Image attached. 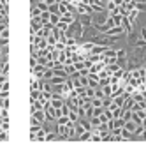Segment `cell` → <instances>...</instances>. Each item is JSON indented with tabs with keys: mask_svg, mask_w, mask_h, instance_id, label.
<instances>
[{
	"mask_svg": "<svg viewBox=\"0 0 146 143\" xmlns=\"http://www.w3.org/2000/svg\"><path fill=\"white\" fill-rule=\"evenodd\" d=\"M40 9L37 7V5H32V9H30V16H40Z\"/></svg>",
	"mask_w": 146,
	"mask_h": 143,
	"instance_id": "obj_31",
	"label": "cell"
},
{
	"mask_svg": "<svg viewBox=\"0 0 146 143\" xmlns=\"http://www.w3.org/2000/svg\"><path fill=\"white\" fill-rule=\"evenodd\" d=\"M40 21H42V25L49 21V11H42V13H40Z\"/></svg>",
	"mask_w": 146,
	"mask_h": 143,
	"instance_id": "obj_27",
	"label": "cell"
},
{
	"mask_svg": "<svg viewBox=\"0 0 146 143\" xmlns=\"http://www.w3.org/2000/svg\"><path fill=\"white\" fill-rule=\"evenodd\" d=\"M40 94H42L40 90H34V88H30V101H37V99L40 97Z\"/></svg>",
	"mask_w": 146,
	"mask_h": 143,
	"instance_id": "obj_19",
	"label": "cell"
},
{
	"mask_svg": "<svg viewBox=\"0 0 146 143\" xmlns=\"http://www.w3.org/2000/svg\"><path fill=\"white\" fill-rule=\"evenodd\" d=\"M102 55H104V57H113V58H118V57H116V49H114V48H109V46L106 48V51H104Z\"/></svg>",
	"mask_w": 146,
	"mask_h": 143,
	"instance_id": "obj_15",
	"label": "cell"
},
{
	"mask_svg": "<svg viewBox=\"0 0 146 143\" xmlns=\"http://www.w3.org/2000/svg\"><path fill=\"white\" fill-rule=\"evenodd\" d=\"M86 96L92 99V97H95V88L93 87H86Z\"/></svg>",
	"mask_w": 146,
	"mask_h": 143,
	"instance_id": "obj_37",
	"label": "cell"
},
{
	"mask_svg": "<svg viewBox=\"0 0 146 143\" xmlns=\"http://www.w3.org/2000/svg\"><path fill=\"white\" fill-rule=\"evenodd\" d=\"M121 27L125 28V34H127V37L130 39V37H132V34H134V21H132V19H129L127 16H123Z\"/></svg>",
	"mask_w": 146,
	"mask_h": 143,
	"instance_id": "obj_1",
	"label": "cell"
},
{
	"mask_svg": "<svg viewBox=\"0 0 146 143\" xmlns=\"http://www.w3.org/2000/svg\"><path fill=\"white\" fill-rule=\"evenodd\" d=\"M141 138H143V140H144V141H146V129H144V131H143V134H141Z\"/></svg>",
	"mask_w": 146,
	"mask_h": 143,
	"instance_id": "obj_45",
	"label": "cell"
},
{
	"mask_svg": "<svg viewBox=\"0 0 146 143\" xmlns=\"http://www.w3.org/2000/svg\"><path fill=\"white\" fill-rule=\"evenodd\" d=\"M69 120H70V122H74V124H76V122L79 120V115H78V110H70V111H69Z\"/></svg>",
	"mask_w": 146,
	"mask_h": 143,
	"instance_id": "obj_17",
	"label": "cell"
},
{
	"mask_svg": "<svg viewBox=\"0 0 146 143\" xmlns=\"http://www.w3.org/2000/svg\"><path fill=\"white\" fill-rule=\"evenodd\" d=\"M74 67H76V71H83L86 65H85V60H79V62H74Z\"/></svg>",
	"mask_w": 146,
	"mask_h": 143,
	"instance_id": "obj_35",
	"label": "cell"
},
{
	"mask_svg": "<svg viewBox=\"0 0 146 143\" xmlns=\"http://www.w3.org/2000/svg\"><path fill=\"white\" fill-rule=\"evenodd\" d=\"M102 122H108V120H111L113 118V111L109 110V108H104V111L100 113V117H99Z\"/></svg>",
	"mask_w": 146,
	"mask_h": 143,
	"instance_id": "obj_7",
	"label": "cell"
},
{
	"mask_svg": "<svg viewBox=\"0 0 146 143\" xmlns=\"http://www.w3.org/2000/svg\"><path fill=\"white\" fill-rule=\"evenodd\" d=\"M32 117H34V118H37L39 122H42V124H46V120H48L44 108H40V110H35V111H32Z\"/></svg>",
	"mask_w": 146,
	"mask_h": 143,
	"instance_id": "obj_4",
	"label": "cell"
},
{
	"mask_svg": "<svg viewBox=\"0 0 146 143\" xmlns=\"http://www.w3.org/2000/svg\"><path fill=\"white\" fill-rule=\"evenodd\" d=\"M53 76H55V71H53V69H49V67H48V69H46V73H44V76H42V78L49 81V80H51V78H53Z\"/></svg>",
	"mask_w": 146,
	"mask_h": 143,
	"instance_id": "obj_28",
	"label": "cell"
},
{
	"mask_svg": "<svg viewBox=\"0 0 146 143\" xmlns=\"http://www.w3.org/2000/svg\"><path fill=\"white\" fill-rule=\"evenodd\" d=\"M2 129L4 131H9L11 127H9V120H2Z\"/></svg>",
	"mask_w": 146,
	"mask_h": 143,
	"instance_id": "obj_40",
	"label": "cell"
},
{
	"mask_svg": "<svg viewBox=\"0 0 146 143\" xmlns=\"http://www.w3.org/2000/svg\"><path fill=\"white\" fill-rule=\"evenodd\" d=\"M121 118L127 122V120H130L132 118V110H123V115H121Z\"/></svg>",
	"mask_w": 146,
	"mask_h": 143,
	"instance_id": "obj_30",
	"label": "cell"
},
{
	"mask_svg": "<svg viewBox=\"0 0 146 143\" xmlns=\"http://www.w3.org/2000/svg\"><path fill=\"white\" fill-rule=\"evenodd\" d=\"M141 124H143V126H144V127H146V117H144V118H143V122H141Z\"/></svg>",
	"mask_w": 146,
	"mask_h": 143,
	"instance_id": "obj_46",
	"label": "cell"
},
{
	"mask_svg": "<svg viewBox=\"0 0 146 143\" xmlns=\"http://www.w3.org/2000/svg\"><path fill=\"white\" fill-rule=\"evenodd\" d=\"M4 106H5V108H9V97H7V99H4Z\"/></svg>",
	"mask_w": 146,
	"mask_h": 143,
	"instance_id": "obj_44",
	"label": "cell"
},
{
	"mask_svg": "<svg viewBox=\"0 0 146 143\" xmlns=\"http://www.w3.org/2000/svg\"><path fill=\"white\" fill-rule=\"evenodd\" d=\"M132 136H134V132H130V131H127L125 127H121V138L125 140V143L130 141V140H132Z\"/></svg>",
	"mask_w": 146,
	"mask_h": 143,
	"instance_id": "obj_12",
	"label": "cell"
},
{
	"mask_svg": "<svg viewBox=\"0 0 146 143\" xmlns=\"http://www.w3.org/2000/svg\"><path fill=\"white\" fill-rule=\"evenodd\" d=\"M90 122H92V129H93V127H99L102 120H100L99 117H92V118H90Z\"/></svg>",
	"mask_w": 146,
	"mask_h": 143,
	"instance_id": "obj_32",
	"label": "cell"
},
{
	"mask_svg": "<svg viewBox=\"0 0 146 143\" xmlns=\"http://www.w3.org/2000/svg\"><path fill=\"white\" fill-rule=\"evenodd\" d=\"M64 69H65L67 76H72V74H76V73H78L76 67H74V64H64Z\"/></svg>",
	"mask_w": 146,
	"mask_h": 143,
	"instance_id": "obj_11",
	"label": "cell"
},
{
	"mask_svg": "<svg viewBox=\"0 0 146 143\" xmlns=\"http://www.w3.org/2000/svg\"><path fill=\"white\" fill-rule=\"evenodd\" d=\"M135 2H146V0H135Z\"/></svg>",
	"mask_w": 146,
	"mask_h": 143,
	"instance_id": "obj_48",
	"label": "cell"
},
{
	"mask_svg": "<svg viewBox=\"0 0 146 143\" xmlns=\"http://www.w3.org/2000/svg\"><path fill=\"white\" fill-rule=\"evenodd\" d=\"M46 141H49V143H53V141H58V132L53 129V131H48L46 132Z\"/></svg>",
	"mask_w": 146,
	"mask_h": 143,
	"instance_id": "obj_8",
	"label": "cell"
},
{
	"mask_svg": "<svg viewBox=\"0 0 146 143\" xmlns=\"http://www.w3.org/2000/svg\"><path fill=\"white\" fill-rule=\"evenodd\" d=\"M104 111V106H100V108H93V113H92V117H100V113Z\"/></svg>",
	"mask_w": 146,
	"mask_h": 143,
	"instance_id": "obj_38",
	"label": "cell"
},
{
	"mask_svg": "<svg viewBox=\"0 0 146 143\" xmlns=\"http://www.w3.org/2000/svg\"><path fill=\"white\" fill-rule=\"evenodd\" d=\"M46 69H48V67H46L44 64H37V65L32 67V74H34L35 78H42L44 73H46Z\"/></svg>",
	"mask_w": 146,
	"mask_h": 143,
	"instance_id": "obj_2",
	"label": "cell"
},
{
	"mask_svg": "<svg viewBox=\"0 0 146 143\" xmlns=\"http://www.w3.org/2000/svg\"><path fill=\"white\" fill-rule=\"evenodd\" d=\"M0 118H2V120H9V108H5V106L0 108Z\"/></svg>",
	"mask_w": 146,
	"mask_h": 143,
	"instance_id": "obj_21",
	"label": "cell"
},
{
	"mask_svg": "<svg viewBox=\"0 0 146 143\" xmlns=\"http://www.w3.org/2000/svg\"><path fill=\"white\" fill-rule=\"evenodd\" d=\"M135 126H137V124H135V122L130 118V120H127V122H125V129H127V131H130V132H134V129H135Z\"/></svg>",
	"mask_w": 146,
	"mask_h": 143,
	"instance_id": "obj_18",
	"label": "cell"
},
{
	"mask_svg": "<svg viewBox=\"0 0 146 143\" xmlns=\"http://www.w3.org/2000/svg\"><path fill=\"white\" fill-rule=\"evenodd\" d=\"M116 23H114V18L111 16V14H108V18H106V21H104V27H106V30L108 28H111V27H114Z\"/></svg>",
	"mask_w": 146,
	"mask_h": 143,
	"instance_id": "obj_14",
	"label": "cell"
},
{
	"mask_svg": "<svg viewBox=\"0 0 146 143\" xmlns=\"http://www.w3.org/2000/svg\"><path fill=\"white\" fill-rule=\"evenodd\" d=\"M92 106H93V108L104 106V99H100V97H92Z\"/></svg>",
	"mask_w": 146,
	"mask_h": 143,
	"instance_id": "obj_16",
	"label": "cell"
},
{
	"mask_svg": "<svg viewBox=\"0 0 146 143\" xmlns=\"http://www.w3.org/2000/svg\"><path fill=\"white\" fill-rule=\"evenodd\" d=\"M135 9H137L139 13H144L146 11V2H135Z\"/></svg>",
	"mask_w": 146,
	"mask_h": 143,
	"instance_id": "obj_33",
	"label": "cell"
},
{
	"mask_svg": "<svg viewBox=\"0 0 146 143\" xmlns=\"http://www.w3.org/2000/svg\"><path fill=\"white\" fill-rule=\"evenodd\" d=\"M0 141H9V131H0Z\"/></svg>",
	"mask_w": 146,
	"mask_h": 143,
	"instance_id": "obj_36",
	"label": "cell"
},
{
	"mask_svg": "<svg viewBox=\"0 0 146 143\" xmlns=\"http://www.w3.org/2000/svg\"><path fill=\"white\" fill-rule=\"evenodd\" d=\"M40 28H42V23H30V34H32V35H39Z\"/></svg>",
	"mask_w": 146,
	"mask_h": 143,
	"instance_id": "obj_9",
	"label": "cell"
},
{
	"mask_svg": "<svg viewBox=\"0 0 146 143\" xmlns=\"http://www.w3.org/2000/svg\"><path fill=\"white\" fill-rule=\"evenodd\" d=\"M104 67H106V64H104L102 60H100V62H95V64H92V65H90V73H93V74H99L100 71L104 69Z\"/></svg>",
	"mask_w": 146,
	"mask_h": 143,
	"instance_id": "obj_6",
	"label": "cell"
},
{
	"mask_svg": "<svg viewBox=\"0 0 146 143\" xmlns=\"http://www.w3.org/2000/svg\"><path fill=\"white\" fill-rule=\"evenodd\" d=\"M9 87H11V85H9V80L4 81V90H9Z\"/></svg>",
	"mask_w": 146,
	"mask_h": 143,
	"instance_id": "obj_43",
	"label": "cell"
},
{
	"mask_svg": "<svg viewBox=\"0 0 146 143\" xmlns=\"http://www.w3.org/2000/svg\"><path fill=\"white\" fill-rule=\"evenodd\" d=\"M79 21H81V25L85 27V28H90L93 25V14H81Z\"/></svg>",
	"mask_w": 146,
	"mask_h": 143,
	"instance_id": "obj_3",
	"label": "cell"
},
{
	"mask_svg": "<svg viewBox=\"0 0 146 143\" xmlns=\"http://www.w3.org/2000/svg\"><path fill=\"white\" fill-rule=\"evenodd\" d=\"M46 39H48V44H51V46H55V44H56V41H58V39H56V35H55L53 32H51Z\"/></svg>",
	"mask_w": 146,
	"mask_h": 143,
	"instance_id": "obj_25",
	"label": "cell"
},
{
	"mask_svg": "<svg viewBox=\"0 0 146 143\" xmlns=\"http://www.w3.org/2000/svg\"><path fill=\"white\" fill-rule=\"evenodd\" d=\"M2 37H4V39H9V28H5L4 32H2Z\"/></svg>",
	"mask_w": 146,
	"mask_h": 143,
	"instance_id": "obj_41",
	"label": "cell"
},
{
	"mask_svg": "<svg viewBox=\"0 0 146 143\" xmlns=\"http://www.w3.org/2000/svg\"><path fill=\"white\" fill-rule=\"evenodd\" d=\"M137 16H139V11L134 7V9H130V11H129V16H127V18L132 19V21H135V19H137Z\"/></svg>",
	"mask_w": 146,
	"mask_h": 143,
	"instance_id": "obj_20",
	"label": "cell"
},
{
	"mask_svg": "<svg viewBox=\"0 0 146 143\" xmlns=\"http://www.w3.org/2000/svg\"><path fill=\"white\" fill-rule=\"evenodd\" d=\"M121 115H123V108L118 106V108H114V110H113V118H120Z\"/></svg>",
	"mask_w": 146,
	"mask_h": 143,
	"instance_id": "obj_26",
	"label": "cell"
},
{
	"mask_svg": "<svg viewBox=\"0 0 146 143\" xmlns=\"http://www.w3.org/2000/svg\"><path fill=\"white\" fill-rule=\"evenodd\" d=\"M134 103H135V101H134V97H132V96H130V97H127V99H125V104H123V110H130Z\"/></svg>",
	"mask_w": 146,
	"mask_h": 143,
	"instance_id": "obj_22",
	"label": "cell"
},
{
	"mask_svg": "<svg viewBox=\"0 0 146 143\" xmlns=\"http://www.w3.org/2000/svg\"><path fill=\"white\" fill-rule=\"evenodd\" d=\"M79 83L83 85V87H88V74L85 76V74H79Z\"/></svg>",
	"mask_w": 146,
	"mask_h": 143,
	"instance_id": "obj_34",
	"label": "cell"
},
{
	"mask_svg": "<svg viewBox=\"0 0 146 143\" xmlns=\"http://www.w3.org/2000/svg\"><path fill=\"white\" fill-rule=\"evenodd\" d=\"M42 122H39L37 118H34V117H30V132H37L39 129H42Z\"/></svg>",
	"mask_w": 146,
	"mask_h": 143,
	"instance_id": "obj_5",
	"label": "cell"
},
{
	"mask_svg": "<svg viewBox=\"0 0 146 143\" xmlns=\"http://www.w3.org/2000/svg\"><path fill=\"white\" fill-rule=\"evenodd\" d=\"M127 60H129V58H116V64H118L120 67H123V69H127V67H129Z\"/></svg>",
	"mask_w": 146,
	"mask_h": 143,
	"instance_id": "obj_29",
	"label": "cell"
},
{
	"mask_svg": "<svg viewBox=\"0 0 146 143\" xmlns=\"http://www.w3.org/2000/svg\"><path fill=\"white\" fill-rule=\"evenodd\" d=\"M92 140V131H83L81 134H78V141H90Z\"/></svg>",
	"mask_w": 146,
	"mask_h": 143,
	"instance_id": "obj_10",
	"label": "cell"
},
{
	"mask_svg": "<svg viewBox=\"0 0 146 143\" xmlns=\"http://www.w3.org/2000/svg\"><path fill=\"white\" fill-rule=\"evenodd\" d=\"M58 2H62V0H58Z\"/></svg>",
	"mask_w": 146,
	"mask_h": 143,
	"instance_id": "obj_49",
	"label": "cell"
},
{
	"mask_svg": "<svg viewBox=\"0 0 146 143\" xmlns=\"http://www.w3.org/2000/svg\"><path fill=\"white\" fill-rule=\"evenodd\" d=\"M141 37H143V39H146V27H144V28H141Z\"/></svg>",
	"mask_w": 146,
	"mask_h": 143,
	"instance_id": "obj_42",
	"label": "cell"
},
{
	"mask_svg": "<svg viewBox=\"0 0 146 143\" xmlns=\"http://www.w3.org/2000/svg\"><path fill=\"white\" fill-rule=\"evenodd\" d=\"M134 46H146V39H143V37H139L137 41L134 43Z\"/></svg>",
	"mask_w": 146,
	"mask_h": 143,
	"instance_id": "obj_39",
	"label": "cell"
},
{
	"mask_svg": "<svg viewBox=\"0 0 146 143\" xmlns=\"http://www.w3.org/2000/svg\"><path fill=\"white\" fill-rule=\"evenodd\" d=\"M116 57H118V58H129V53H127V49H123V48L116 49Z\"/></svg>",
	"mask_w": 146,
	"mask_h": 143,
	"instance_id": "obj_24",
	"label": "cell"
},
{
	"mask_svg": "<svg viewBox=\"0 0 146 143\" xmlns=\"http://www.w3.org/2000/svg\"><path fill=\"white\" fill-rule=\"evenodd\" d=\"M143 96H144V99H146V88H144V90H143Z\"/></svg>",
	"mask_w": 146,
	"mask_h": 143,
	"instance_id": "obj_47",
	"label": "cell"
},
{
	"mask_svg": "<svg viewBox=\"0 0 146 143\" xmlns=\"http://www.w3.org/2000/svg\"><path fill=\"white\" fill-rule=\"evenodd\" d=\"M102 90H104V96H106V97H111V94H113L111 83H108V85H102Z\"/></svg>",
	"mask_w": 146,
	"mask_h": 143,
	"instance_id": "obj_23",
	"label": "cell"
},
{
	"mask_svg": "<svg viewBox=\"0 0 146 143\" xmlns=\"http://www.w3.org/2000/svg\"><path fill=\"white\" fill-rule=\"evenodd\" d=\"M60 21V14L58 13H49V23L51 25H58Z\"/></svg>",
	"mask_w": 146,
	"mask_h": 143,
	"instance_id": "obj_13",
	"label": "cell"
}]
</instances>
